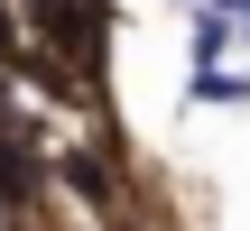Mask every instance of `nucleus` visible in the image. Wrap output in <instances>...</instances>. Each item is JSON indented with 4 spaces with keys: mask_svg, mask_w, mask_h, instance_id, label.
Masks as SVG:
<instances>
[{
    "mask_svg": "<svg viewBox=\"0 0 250 231\" xmlns=\"http://www.w3.org/2000/svg\"><path fill=\"white\" fill-rule=\"evenodd\" d=\"M195 93H204V102H250L241 74H195Z\"/></svg>",
    "mask_w": 250,
    "mask_h": 231,
    "instance_id": "4",
    "label": "nucleus"
},
{
    "mask_svg": "<svg viewBox=\"0 0 250 231\" xmlns=\"http://www.w3.org/2000/svg\"><path fill=\"white\" fill-rule=\"evenodd\" d=\"M241 9H250V0H241Z\"/></svg>",
    "mask_w": 250,
    "mask_h": 231,
    "instance_id": "6",
    "label": "nucleus"
},
{
    "mask_svg": "<svg viewBox=\"0 0 250 231\" xmlns=\"http://www.w3.org/2000/svg\"><path fill=\"white\" fill-rule=\"evenodd\" d=\"M28 19L46 28V46L65 65H93V28H83V0H28Z\"/></svg>",
    "mask_w": 250,
    "mask_h": 231,
    "instance_id": "1",
    "label": "nucleus"
},
{
    "mask_svg": "<svg viewBox=\"0 0 250 231\" xmlns=\"http://www.w3.org/2000/svg\"><path fill=\"white\" fill-rule=\"evenodd\" d=\"M65 176H74V194H83V204H111V176H102V157H93V148H74V157H65Z\"/></svg>",
    "mask_w": 250,
    "mask_h": 231,
    "instance_id": "2",
    "label": "nucleus"
},
{
    "mask_svg": "<svg viewBox=\"0 0 250 231\" xmlns=\"http://www.w3.org/2000/svg\"><path fill=\"white\" fill-rule=\"evenodd\" d=\"M0 65H9V19H0Z\"/></svg>",
    "mask_w": 250,
    "mask_h": 231,
    "instance_id": "5",
    "label": "nucleus"
},
{
    "mask_svg": "<svg viewBox=\"0 0 250 231\" xmlns=\"http://www.w3.org/2000/svg\"><path fill=\"white\" fill-rule=\"evenodd\" d=\"M232 37H241V28H232L223 9H204V19H195V56H204V74H213V56H223Z\"/></svg>",
    "mask_w": 250,
    "mask_h": 231,
    "instance_id": "3",
    "label": "nucleus"
}]
</instances>
